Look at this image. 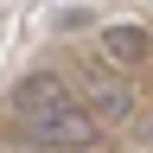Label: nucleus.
Instances as JSON below:
<instances>
[{"mask_svg":"<svg viewBox=\"0 0 153 153\" xmlns=\"http://www.w3.org/2000/svg\"><path fill=\"white\" fill-rule=\"evenodd\" d=\"M7 115H13L19 140H32V147H45V153H83L96 140V121L83 115V102L70 96V83L57 70L19 76L13 96H7Z\"/></svg>","mask_w":153,"mask_h":153,"instance_id":"f257e3e1","label":"nucleus"},{"mask_svg":"<svg viewBox=\"0 0 153 153\" xmlns=\"http://www.w3.org/2000/svg\"><path fill=\"white\" fill-rule=\"evenodd\" d=\"M70 96L83 102V115H89L96 128H121V121H134V89H128L108 64H83V70H76V83H70Z\"/></svg>","mask_w":153,"mask_h":153,"instance_id":"f03ea898","label":"nucleus"},{"mask_svg":"<svg viewBox=\"0 0 153 153\" xmlns=\"http://www.w3.org/2000/svg\"><path fill=\"white\" fill-rule=\"evenodd\" d=\"M147 51H153V38H147L140 26H108V32H102V57H108V70H115V64H140Z\"/></svg>","mask_w":153,"mask_h":153,"instance_id":"7ed1b4c3","label":"nucleus"}]
</instances>
